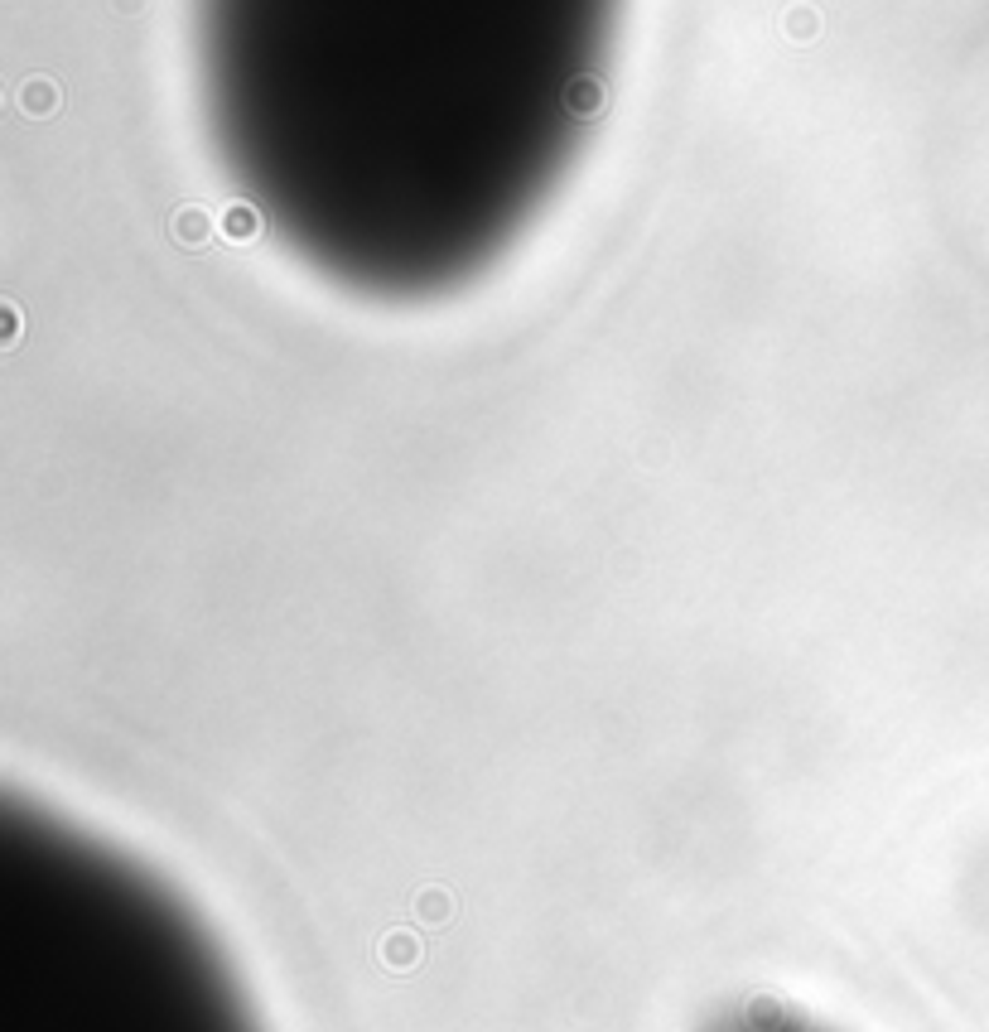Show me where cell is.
Returning a JSON list of instances; mask_svg holds the SVG:
<instances>
[{
	"instance_id": "2",
	"label": "cell",
	"mask_w": 989,
	"mask_h": 1032,
	"mask_svg": "<svg viewBox=\"0 0 989 1032\" xmlns=\"http://www.w3.org/2000/svg\"><path fill=\"white\" fill-rule=\"evenodd\" d=\"M179 232H184V237H203V218H198V213H184V218H179Z\"/></svg>"
},
{
	"instance_id": "1",
	"label": "cell",
	"mask_w": 989,
	"mask_h": 1032,
	"mask_svg": "<svg viewBox=\"0 0 989 1032\" xmlns=\"http://www.w3.org/2000/svg\"><path fill=\"white\" fill-rule=\"evenodd\" d=\"M719 1032H811L806 1023H797V1018H782V1013H768V1008H753V1013H743V1018H729Z\"/></svg>"
}]
</instances>
